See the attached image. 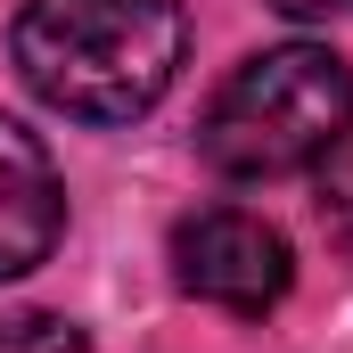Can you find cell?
Returning <instances> with one entry per match:
<instances>
[{"label": "cell", "instance_id": "cell-4", "mask_svg": "<svg viewBox=\"0 0 353 353\" xmlns=\"http://www.w3.org/2000/svg\"><path fill=\"white\" fill-rule=\"evenodd\" d=\"M58 230H66V189H58L50 148L17 115H0V279H25L33 263H50Z\"/></svg>", "mask_w": 353, "mask_h": 353}, {"label": "cell", "instance_id": "cell-2", "mask_svg": "<svg viewBox=\"0 0 353 353\" xmlns=\"http://www.w3.org/2000/svg\"><path fill=\"white\" fill-rule=\"evenodd\" d=\"M345 123H353L345 58H329L321 41H279L214 90L197 148L230 181H288V173H312L321 157H337Z\"/></svg>", "mask_w": 353, "mask_h": 353}, {"label": "cell", "instance_id": "cell-5", "mask_svg": "<svg viewBox=\"0 0 353 353\" xmlns=\"http://www.w3.org/2000/svg\"><path fill=\"white\" fill-rule=\"evenodd\" d=\"M0 353H90V337L66 312H8L0 321Z\"/></svg>", "mask_w": 353, "mask_h": 353}, {"label": "cell", "instance_id": "cell-7", "mask_svg": "<svg viewBox=\"0 0 353 353\" xmlns=\"http://www.w3.org/2000/svg\"><path fill=\"white\" fill-rule=\"evenodd\" d=\"M271 8H279V17H337L345 0H271Z\"/></svg>", "mask_w": 353, "mask_h": 353}, {"label": "cell", "instance_id": "cell-3", "mask_svg": "<svg viewBox=\"0 0 353 353\" xmlns=\"http://www.w3.org/2000/svg\"><path fill=\"white\" fill-rule=\"evenodd\" d=\"M173 279L197 304H222L239 321H263L271 304L288 296V279H296V255H288V239L271 230L263 214L205 205V214H189L173 230Z\"/></svg>", "mask_w": 353, "mask_h": 353}, {"label": "cell", "instance_id": "cell-1", "mask_svg": "<svg viewBox=\"0 0 353 353\" xmlns=\"http://www.w3.org/2000/svg\"><path fill=\"white\" fill-rule=\"evenodd\" d=\"M8 50L41 107L74 123H132L173 90L189 17L181 0H25Z\"/></svg>", "mask_w": 353, "mask_h": 353}, {"label": "cell", "instance_id": "cell-6", "mask_svg": "<svg viewBox=\"0 0 353 353\" xmlns=\"http://www.w3.org/2000/svg\"><path fill=\"white\" fill-rule=\"evenodd\" d=\"M321 230L353 255V157H321V197H312Z\"/></svg>", "mask_w": 353, "mask_h": 353}]
</instances>
